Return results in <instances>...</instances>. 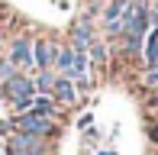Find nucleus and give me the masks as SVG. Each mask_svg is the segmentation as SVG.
<instances>
[{
  "label": "nucleus",
  "instance_id": "1",
  "mask_svg": "<svg viewBox=\"0 0 158 155\" xmlns=\"http://www.w3.org/2000/svg\"><path fill=\"white\" fill-rule=\"evenodd\" d=\"M16 132H29V136H39V139H52L55 136V116H39V113H16L10 119Z\"/></svg>",
  "mask_w": 158,
  "mask_h": 155
},
{
  "label": "nucleus",
  "instance_id": "2",
  "mask_svg": "<svg viewBox=\"0 0 158 155\" xmlns=\"http://www.w3.org/2000/svg\"><path fill=\"white\" fill-rule=\"evenodd\" d=\"M129 6H132V0H110V3H106V10H103V29H106V36H123Z\"/></svg>",
  "mask_w": 158,
  "mask_h": 155
},
{
  "label": "nucleus",
  "instance_id": "3",
  "mask_svg": "<svg viewBox=\"0 0 158 155\" xmlns=\"http://www.w3.org/2000/svg\"><path fill=\"white\" fill-rule=\"evenodd\" d=\"M0 97H6V100H13V97H35V81L29 74L16 71L0 84Z\"/></svg>",
  "mask_w": 158,
  "mask_h": 155
},
{
  "label": "nucleus",
  "instance_id": "4",
  "mask_svg": "<svg viewBox=\"0 0 158 155\" xmlns=\"http://www.w3.org/2000/svg\"><path fill=\"white\" fill-rule=\"evenodd\" d=\"M55 58H58V45L55 42H48V39H35L32 42V65L39 71H48L55 65Z\"/></svg>",
  "mask_w": 158,
  "mask_h": 155
},
{
  "label": "nucleus",
  "instance_id": "5",
  "mask_svg": "<svg viewBox=\"0 0 158 155\" xmlns=\"http://www.w3.org/2000/svg\"><path fill=\"white\" fill-rule=\"evenodd\" d=\"M6 145H16V149H26V152H35V155H48V139L29 136V132H16V129L6 136Z\"/></svg>",
  "mask_w": 158,
  "mask_h": 155
},
{
  "label": "nucleus",
  "instance_id": "6",
  "mask_svg": "<svg viewBox=\"0 0 158 155\" xmlns=\"http://www.w3.org/2000/svg\"><path fill=\"white\" fill-rule=\"evenodd\" d=\"M6 58H10L16 68H35V65H32V39H29V36H16Z\"/></svg>",
  "mask_w": 158,
  "mask_h": 155
},
{
  "label": "nucleus",
  "instance_id": "7",
  "mask_svg": "<svg viewBox=\"0 0 158 155\" xmlns=\"http://www.w3.org/2000/svg\"><path fill=\"white\" fill-rule=\"evenodd\" d=\"M52 97H55V100H61V103H74V100H77L74 81H71L68 74H58V78H55V90H52Z\"/></svg>",
  "mask_w": 158,
  "mask_h": 155
},
{
  "label": "nucleus",
  "instance_id": "8",
  "mask_svg": "<svg viewBox=\"0 0 158 155\" xmlns=\"http://www.w3.org/2000/svg\"><path fill=\"white\" fill-rule=\"evenodd\" d=\"M142 58H145V68H148V71H158V29H152V32L145 36Z\"/></svg>",
  "mask_w": 158,
  "mask_h": 155
},
{
  "label": "nucleus",
  "instance_id": "9",
  "mask_svg": "<svg viewBox=\"0 0 158 155\" xmlns=\"http://www.w3.org/2000/svg\"><path fill=\"white\" fill-rule=\"evenodd\" d=\"M55 107H58V100H55L52 94H35V97H32L29 113H39V116H55Z\"/></svg>",
  "mask_w": 158,
  "mask_h": 155
},
{
  "label": "nucleus",
  "instance_id": "10",
  "mask_svg": "<svg viewBox=\"0 0 158 155\" xmlns=\"http://www.w3.org/2000/svg\"><path fill=\"white\" fill-rule=\"evenodd\" d=\"M71 42H74L77 52H87L90 42H94V39H90V26H87V23H77L74 29H71Z\"/></svg>",
  "mask_w": 158,
  "mask_h": 155
},
{
  "label": "nucleus",
  "instance_id": "11",
  "mask_svg": "<svg viewBox=\"0 0 158 155\" xmlns=\"http://www.w3.org/2000/svg\"><path fill=\"white\" fill-rule=\"evenodd\" d=\"M74 55H77V48H74V45H71V48H58L55 68H58L61 74H68V71H71V65H74Z\"/></svg>",
  "mask_w": 158,
  "mask_h": 155
},
{
  "label": "nucleus",
  "instance_id": "12",
  "mask_svg": "<svg viewBox=\"0 0 158 155\" xmlns=\"http://www.w3.org/2000/svg\"><path fill=\"white\" fill-rule=\"evenodd\" d=\"M87 58H94L97 65H103V68H106V61H110V48H106V42H90Z\"/></svg>",
  "mask_w": 158,
  "mask_h": 155
},
{
  "label": "nucleus",
  "instance_id": "13",
  "mask_svg": "<svg viewBox=\"0 0 158 155\" xmlns=\"http://www.w3.org/2000/svg\"><path fill=\"white\" fill-rule=\"evenodd\" d=\"M35 81V94H52L55 90V74L52 71H42L39 78H32Z\"/></svg>",
  "mask_w": 158,
  "mask_h": 155
},
{
  "label": "nucleus",
  "instance_id": "14",
  "mask_svg": "<svg viewBox=\"0 0 158 155\" xmlns=\"http://www.w3.org/2000/svg\"><path fill=\"white\" fill-rule=\"evenodd\" d=\"M10 107L16 110V113H29V107H32V97H13V100H10Z\"/></svg>",
  "mask_w": 158,
  "mask_h": 155
},
{
  "label": "nucleus",
  "instance_id": "15",
  "mask_svg": "<svg viewBox=\"0 0 158 155\" xmlns=\"http://www.w3.org/2000/svg\"><path fill=\"white\" fill-rule=\"evenodd\" d=\"M10 74H16V65H13L10 58H0V84H3Z\"/></svg>",
  "mask_w": 158,
  "mask_h": 155
},
{
  "label": "nucleus",
  "instance_id": "16",
  "mask_svg": "<svg viewBox=\"0 0 158 155\" xmlns=\"http://www.w3.org/2000/svg\"><path fill=\"white\" fill-rule=\"evenodd\" d=\"M3 155H35V152H26V149H16V145H6L3 142Z\"/></svg>",
  "mask_w": 158,
  "mask_h": 155
},
{
  "label": "nucleus",
  "instance_id": "17",
  "mask_svg": "<svg viewBox=\"0 0 158 155\" xmlns=\"http://www.w3.org/2000/svg\"><path fill=\"white\" fill-rule=\"evenodd\" d=\"M145 84H148V87H158V71H148V68H145Z\"/></svg>",
  "mask_w": 158,
  "mask_h": 155
},
{
  "label": "nucleus",
  "instance_id": "18",
  "mask_svg": "<svg viewBox=\"0 0 158 155\" xmlns=\"http://www.w3.org/2000/svg\"><path fill=\"white\" fill-rule=\"evenodd\" d=\"M10 132H13V123H6V119H0V136L6 139V136H10Z\"/></svg>",
  "mask_w": 158,
  "mask_h": 155
},
{
  "label": "nucleus",
  "instance_id": "19",
  "mask_svg": "<svg viewBox=\"0 0 158 155\" xmlns=\"http://www.w3.org/2000/svg\"><path fill=\"white\" fill-rule=\"evenodd\" d=\"M148 139H152V142L158 145V123H152V126H148Z\"/></svg>",
  "mask_w": 158,
  "mask_h": 155
},
{
  "label": "nucleus",
  "instance_id": "20",
  "mask_svg": "<svg viewBox=\"0 0 158 155\" xmlns=\"http://www.w3.org/2000/svg\"><path fill=\"white\" fill-rule=\"evenodd\" d=\"M152 29H158V3H155V13H152Z\"/></svg>",
  "mask_w": 158,
  "mask_h": 155
},
{
  "label": "nucleus",
  "instance_id": "21",
  "mask_svg": "<svg viewBox=\"0 0 158 155\" xmlns=\"http://www.w3.org/2000/svg\"><path fill=\"white\" fill-rule=\"evenodd\" d=\"M0 155H3V142H0Z\"/></svg>",
  "mask_w": 158,
  "mask_h": 155
},
{
  "label": "nucleus",
  "instance_id": "22",
  "mask_svg": "<svg viewBox=\"0 0 158 155\" xmlns=\"http://www.w3.org/2000/svg\"><path fill=\"white\" fill-rule=\"evenodd\" d=\"M155 97H158V87H155Z\"/></svg>",
  "mask_w": 158,
  "mask_h": 155
}]
</instances>
